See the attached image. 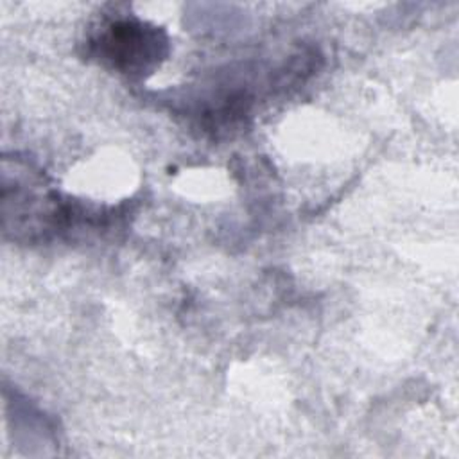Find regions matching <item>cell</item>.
<instances>
[{"mask_svg":"<svg viewBox=\"0 0 459 459\" xmlns=\"http://www.w3.org/2000/svg\"><path fill=\"white\" fill-rule=\"evenodd\" d=\"M109 29L111 32L106 36L102 47L106 48V57L111 59L115 66L140 72L161 56L163 43L154 30H147L143 25L129 22L111 25Z\"/></svg>","mask_w":459,"mask_h":459,"instance_id":"1","label":"cell"}]
</instances>
